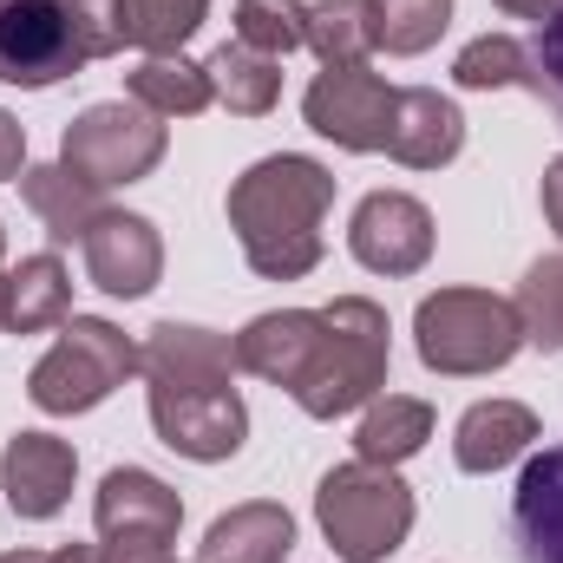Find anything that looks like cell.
<instances>
[{
  "instance_id": "d590c367",
  "label": "cell",
  "mask_w": 563,
  "mask_h": 563,
  "mask_svg": "<svg viewBox=\"0 0 563 563\" xmlns=\"http://www.w3.org/2000/svg\"><path fill=\"white\" fill-rule=\"evenodd\" d=\"M73 7H112V0H73Z\"/></svg>"
},
{
  "instance_id": "6da1fadb",
  "label": "cell",
  "mask_w": 563,
  "mask_h": 563,
  "mask_svg": "<svg viewBox=\"0 0 563 563\" xmlns=\"http://www.w3.org/2000/svg\"><path fill=\"white\" fill-rule=\"evenodd\" d=\"M387 308L341 295L328 308H276L236 334V367L295 394L308 420H341L387 387Z\"/></svg>"
},
{
  "instance_id": "ba28073f",
  "label": "cell",
  "mask_w": 563,
  "mask_h": 563,
  "mask_svg": "<svg viewBox=\"0 0 563 563\" xmlns=\"http://www.w3.org/2000/svg\"><path fill=\"white\" fill-rule=\"evenodd\" d=\"M164 119L157 112H144L139 99L125 106V99H106V106H86L73 125H66V139H59V164L79 177V184H92V190H112V184H139L151 177L157 164H164Z\"/></svg>"
},
{
  "instance_id": "cb8c5ba5",
  "label": "cell",
  "mask_w": 563,
  "mask_h": 563,
  "mask_svg": "<svg viewBox=\"0 0 563 563\" xmlns=\"http://www.w3.org/2000/svg\"><path fill=\"white\" fill-rule=\"evenodd\" d=\"M210 0H119V33L144 53H184V40L203 26Z\"/></svg>"
},
{
  "instance_id": "e0dca14e",
  "label": "cell",
  "mask_w": 563,
  "mask_h": 563,
  "mask_svg": "<svg viewBox=\"0 0 563 563\" xmlns=\"http://www.w3.org/2000/svg\"><path fill=\"white\" fill-rule=\"evenodd\" d=\"M531 439H538V413L531 407H518V400H478L459 420L452 459H459V472H498V465L525 459Z\"/></svg>"
},
{
  "instance_id": "8992f818",
  "label": "cell",
  "mask_w": 563,
  "mask_h": 563,
  "mask_svg": "<svg viewBox=\"0 0 563 563\" xmlns=\"http://www.w3.org/2000/svg\"><path fill=\"white\" fill-rule=\"evenodd\" d=\"M413 341H420V361L432 374L465 380V374H498L525 347V321H518V301H505V295L439 288L413 314Z\"/></svg>"
},
{
  "instance_id": "2e32d148",
  "label": "cell",
  "mask_w": 563,
  "mask_h": 563,
  "mask_svg": "<svg viewBox=\"0 0 563 563\" xmlns=\"http://www.w3.org/2000/svg\"><path fill=\"white\" fill-rule=\"evenodd\" d=\"M288 551H295V518L282 505H269V498H256V505L223 511L203 531L197 563H282Z\"/></svg>"
},
{
  "instance_id": "e575fe53",
  "label": "cell",
  "mask_w": 563,
  "mask_h": 563,
  "mask_svg": "<svg viewBox=\"0 0 563 563\" xmlns=\"http://www.w3.org/2000/svg\"><path fill=\"white\" fill-rule=\"evenodd\" d=\"M0 334H7V269H0Z\"/></svg>"
},
{
  "instance_id": "836d02e7",
  "label": "cell",
  "mask_w": 563,
  "mask_h": 563,
  "mask_svg": "<svg viewBox=\"0 0 563 563\" xmlns=\"http://www.w3.org/2000/svg\"><path fill=\"white\" fill-rule=\"evenodd\" d=\"M0 563H53V551H7Z\"/></svg>"
},
{
  "instance_id": "484cf974",
  "label": "cell",
  "mask_w": 563,
  "mask_h": 563,
  "mask_svg": "<svg viewBox=\"0 0 563 563\" xmlns=\"http://www.w3.org/2000/svg\"><path fill=\"white\" fill-rule=\"evenodd\" d=\"M452 26V0H374V40L400 59L426 53Z\"/></svg>"
},
{
  "instance_id": "9c48e42d",
  "label": "cell",
  "mask_w": 563,
  "mask_h": 563,
  "mask_svg": "<svg viewBox=\"0 0 563 563\" xmlns=\"http://www.w3.org/2000/svg\"><path fill=\"white\" fill-rule=\"evenodd\" d=\"M394 86L367 66H321V79L308 86L301 112L308 132H321L341 151H387V125H394Z\"/></svg>"
},
{
  "instance_id": "5bb4252c",
  "label": "cell",
  "mask_w": 563,
  "mask_h": 563,
  "mask_svg": "<svg viewBox=\"0 0 563 563\" xmlns=\"http://www.w3.org/2000/svg\"><path fill=\"white\" fill-rule=\"evenodd\" d=\"M511 544H518V563H563V445H544L518 472Z\"/></svg>"
},
{
  "instance_id": "8fae6325",
  "label": "cell",
  "mask_w": 563,
  "mask_h": 563,
  "mask_svg": "<svg viewBox=\"0 0 563 563\" xmlns=\"http://www.w3.org/2000/svg\"><path fill=\"white\" fill-rule=\"evenodd\" d=\"M92 518H99V544L170 551V544H177V525H184V498H177L157 472L119 465V472H106Z\"/></svg>"
},
{
  "instance_id": "277c9868",
  "label": "cell",
  "mask_w": 563,
  "mask_h": 563,
  "mask_svg": "<svg viewBox=\"0 0 563 563\" xmlns=\"http://www.w3.org/2000/svg\"><path fill=\"white\" fill-rule=\"evenodd\" d=\"M125 53L119 0L73 7V0H0V79L20 92H46L92 59Z\"/></svg>"
},
{
  "instance_id": "f546056e",
  "label": "cell",
  "mask_w": 563,
  "mask_h": 563,
  "mask_svg": "<svg viewBox=\"0 0 563 563\" xmlns=\"http://www.w3.org/2000/svg\"><path fill=\"white\" fill-rule=\"evenodd\" d=\"M20 170H26V132L13 112H0V184H20Z\"/></svg>"
},
{
  "instance_id": "d6986e66",
  "label": "cell",
  "mask_w": 563,
  "mask_h": 563,
  "mask_svg": "<svg viewBox=\"0 0 563 563\" xmlns=\"http://www.w3.org/2000/svg\"><path fill=\"white\" fill-rule=\"evenodd\" d=\"M66 314H73V282L53 250L7 269V334H40V328H59Z\"/></svg>"
},
{
  "instance_id": "ffe728a7",
  "label": "cell",
  "mask_w": 563,
  "mask_h": 563,
  "mask_svg": "<svg viewBox=\"0 0 563 563\" xmlns=\"http://www.w3.org/2000/svg\"><path fill=\"white\" fill-rule=\"evenodd\" d=\"M432 439V407L426 400H407V394H374L367 413H361V432H354V459L367 465H407Z\"/></svg>"
},
{
  "instance_id": "603a6c76",
  "label": "cell",
  "mask_w": 563,
  "mask_h": 563,
  "mask_svg": "<svg viewBox=\"0 0 563 563\" xmlns=\"http://www.w3.org/2000/svg\"><path fill=\"white\" fill-rule=\"evenodd\" d=\"M308 46L321 53V66H367L374 40V0H321L308 7Z\"/></svg>"
},
{
  "instance_id": "30bf717a",
  "label": "cell",
  "mask_w": 563,
  "mask_h": 563,
  "mask_svg": "<svg viewBox=\"0 0 563 563\" xmlns=\"http://www.w3.org/2000/svg\"><path fill=\"white\" fill-rule=\"evenodd\" d=\"M347 250L374 276H420L432 256V210L407 190H374L347 223Z\"/></svg>"
},
{
  "instance_id": "4dcf8cb0",
  "label": "cell",
  "mask_w": 563,
  "mask_h": 563,
  "mask_svg": "<svg viewBox=\"0 0 563 563\" xmlns=\"http://www.w3.org/2000/svg\"><path fill=\"white\" fill-rule=\"evenodd\" d=\"M544 217H551V230L563 236V157L544 170Z\"/></svg>"
},
{
  "instance_id": "ac0fdd59",
  "label": "cell",
  "mask_w": 563,
  "mask_h": 563,
  "mask_svg": "<svg viewBox=\"0 0 563 563\" xmlns=\"http://www.w3.org/2000/svg\"><path fill=\"white\" fill-rule=\"evenodd\" d=\"M20 197H26V210L46 223V236H53V243H79V236L106 217L99 190H92V184H79L66 164H26V170H20Z\"/></svg>"
},
{
  "instance_id": "83f0119b",
  "label": "cell",
  "mask_w": 563,
  "mask_h": 563,
  "mask_svg": "<svg viewBox=\"0 0 563 563\" xmlns=\"http://www.w3.org/2000/svg\"><path fill=\"white\" fill-rule=\"evenodd\" d=\"M236 40L282 59V53L308 46V7L301 0H236Z\"/></svg>"
},
{
  "instance_id": "5b68a950",
  "label": "cell",
  "mask_w": 563,
  "mask_h": 563,
  "mask_svg": "<svg viewBox=\"0 0 563 563\" xmlns=\"http://www.w3.org/2000/svg\"><path fill=\"white\" fill-rule=\"evenodd\" d=\"M314 518H321V538L334 544V558L347 563H387L407 531H413V492L394 465H367V459H347L321 478L314 492Z\"/></svg>"
},
{
  "instance_id": "7c38bea8",
  "label": "cell",
  "mask_w": 563,
  "mask_h": 563,
  "mask_svg": "<svg viewBox=\"0 0 563 563\" xmlns=\"http://www.w3.org/2000/svg\"><path fill=\"white\" fill-rule=\"evenodd\" d=\"M79 250H86V276L92 288H106V295H119V301H139L157 288L164 276V243H157V230L132 217V210H106L86 236H79Z\"/></svg>"
},
{
  "instance_id": "4fadbf2b",
  "label": "cell",
  "mask_w": 563,
  "mask_h": 563,
  "mask_svg": "<svg viewBox=\"0 0 563 563\" xmlns=\"http://www.w3.org/2000/svg\"><path fill=\"white\" fill-rule=\"evenodd\" d=\"M73 478H79V459L53 432H13L0 452V492L13 505V518H33V525L53 518L73 498Z\"/></svg>"
},
{
  "instance_id": "3957f363",
  "label": "cell",
  "mask_w": 563,
  "mask_h": 563,
  "mask_svg": "<svg viewBox=\"0 0 563 563\" xmlns=\"http://www.w3.org/2000/svg\"><path fill=\"white\" fill-rule=\"evenodd\" d=\"M334 203V170L301 157V151H282L250 164L236 184H230V230L250 256V269L269 282H301L321 263V217Z\"/></svg>"
},
{
  "instance_id": "4316f807",
  "label": "cell",
  "mask_w": 563,
  "mask_h": 563,
  "mask_svg": "<svg viewBox=\"0 0 563 563\" xmlns=\"http://www.w3.org/2000/svg\"><path fill=\"white\" fill-rule=\"evenodd\" d=\"M518 321H525V341H538L544 354L563 347V256L531 263L518 282Z\"/></svg>"
},
{
  "instance_id": "52a82bcc",
  "label": "cell",
  "mask_w": 563,
  "mask_h": 563,
  "mask_svg": "<svg viewBox=\"0 0 563 563\" xmlns=\"http://www.w3.org/2000/svg\"><path fill=\"white\" fill-rule=\"evenodd\" d=\"M132 374H139V341L99 314H73V321H59V341L26 374V400L40 413H92Z\"/></svg>"
},
{
  "instance_id": "d6a6232c",
  "label": "cell",
  "mask_w": 563,
  "mask_h": 563,
  "mask_svg": "<svg viewBox=\"0 0 563 563\" xmlns=\"http://www.w3.org/2000/svg\"><path fill=\"white\" fill-rule=\"evenodd\" d=\"M53 563H99V544H59Z\"/></svg>"
},
{
  "instance_id": "f1b7e54d",
  "label": "cell",
  "mask_w": 563,
  "mask_h": 563,
  "mask_svg": "<svg viewBox=\"0 0 563 563\" xmlns=\"http://www.w3.org/2000/svg\"><path fill=\"white\" fill-rule=\"evenodd\" d=\"M531 92H544L563 112V7L551 20H538V46H531Z\"/></svg>"
},
{
  "instance_id": "d4e9b609",
  "label": "cell",
  "mask_w": 563,
  "mask_h": 563,
  "mask_svg": "<svg viewBox=\"0 0 563 563\" xmlns=\"http://www.w3.org/2000/svg\"><path fill=\"white\" fill-rule=\"evenodd\" d=\"M452 79L465 92H492V86H531V46L511 33H485L452 59Z\"/></svg>"
},
{
  "instance_id": "44dd1931",
  "label": "cell",
  "mask_w": 563,
  "mask_h": 563,
  "mask_svg": "<svg viewBox=\"0 0 563 563\" xmlns=\"http://www.w3.org/2000/svg\"><path fill=\"white\" fill-rule=\"evenodd\" d=\"M125 86H132V99H139L144 112H157V119H197L217 99L210 73L197 59H184V53H144Z\"/></svg>"
},
{
  "instance_id": "1f68e13d",
  "label": "cell",
  "mask_w": 563,
  "mask_h": 563,
  "mask_svg": "<svg viewBox=\"0 0 563 563\" xmlns=\"http://www.w3.org/2000/svg\"><path fill=\"white\" fill-rule=\"evenodd\" d=\"M498 7H505L511 20H551V13H558L563 0H498Z\"/></svg>"
},
{
  "instance_id": "7a4b0ae2",
  "label": "cell",
  "mask_w": 563,
  "mask_h": 563,
  "mask_svg": "<svg viewBox=\"0 0 563 563\" xmlns=\"http://www.w3.org/2000/svg\"><path fill=\"white\" fill-rule=\"evenodd\" d=\"M139 374L151 394V426L170 452L217 465L230 452H243L250 439V413L236 380V341L210 334L197 321H157L139 347Z\"/></svg>"
},
{
  "instance_id": "8d00e7d4",
  "label": "cell",
  "mask_w": 563,
  "mask_h": 563,
  "mask_svg": "<svg viewBox=\"0 0 563 563\" xmlns=\"http://www.w3.org/2000/svg\"><path fill=\"white\" fill-rule=\"evenodd\" d=\"M0 250H7V236H0Z\"/></svg>"
},
{
  "instance_id": "7402d4cb",
  "label": "cell",
  "mask_w": 563,
  "mask_h": 563,
  "mask_svg": "<svg viewBox=\"0 0 563 563\" xmlns=\"http://www.w3.org/2000/svg\"><path fill=\"white\" fill-rule=\"evenodd\" d=\"M203 73H210V92H217L230 112H243V119H263V112L282 99V59L243 46V40L217 46V53L203 59Z\"/></svg>"
},
{
  "instance_id": "9a60e30c",
  "label": "cell",
  "mask_w": 563,
  "mask_h": 563,
  "mask_svg": "<svg viewBox=\"0 0 563 563\" xmlns=\"http://www.w3.org/2000/svg\"><path fill=\"white\" fill-rule=\"evenodd\" d=\"M459 144H465V119H459V106H452L445 92H432V86H407V92L394 99L387 151H394L407 170H439V164H452Z\"/></svg>"
}]
</instances>
